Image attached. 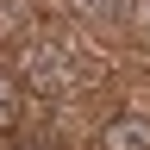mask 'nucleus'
Returning <instances> with one entry per match:
<instances>
[{
  "label": "nucleus",
  "instance_id": "nucleus-3",
  "mask_svg": "<svg viewBox=\"0 0 150 150\" xmlns=\"http://www.w3.org/2000/svg\"><path fill=\"white\" fill-rule=\"evenodd\" d=\"M69 13V25H125L131 0H56Z\"/></svg>",
  "mask_w": 150,
  "mask_h": 150
},
{
  "label": "nucleus",
  "instance_id": "nucleus-1",
  "mask_svg": "<svg viewBox=\"0 0 150 150\" xmlns=\"http://www.w3.org/2000/svg\"><path fill=\"white\" fill-rule=\"evenodd\" d=\"M13 69H19V88L38 94V100H50V106L81 100L94 88V56H88V44H81L75 25H38L13 50Z\"/></svg>",
  "mask_w": 150,
  "mask_h": 150
},
{
  "label": "nucleus",
  "instance_id": "nucleus-5",
  "mask_svg": "<svg viewBox=\"0 0 150 150\" xmlns=\"http://www.w3.org/2000/svg\"><path fill=\"white\" fill-rule=\"evenodd\" d=\"M19 119H25V88H19V69L0 56V138H13Z\"/></svg>",
  "mask_w": 150,
  "mask_h": 150
},
{
  "label": "nucleus",
  "instance_id": "nucleus-7",
  "mask_svg": "<svg viewBox=\"0 0 150 150\" xmlns=\"http://www.w3.org/2000/svg\"><path fill=\"white\" fill-rule=\"evenodd\" d=\"M0 150H44V144H31V138H19V131H13V138H0Z\"/></svg>",
  "mask_w": 150,
  "mask_h": 150
},
{
  "label": "nucleus",
  "instance_id": "nucleus-6",
  "mask_svg": "<svg viewBox=\"0 0 150 150\" xmlns=\"http://www.w3.org/2000/svg\"><path fill=\"white\" fill-rule=\"evenodd\" d=\"M125 38L150 50V0H131V13H125Z\"/></svg>",
  "mask_w": 150,
  "mask_h": 150
},
{
  "label": "nucleus",
  "instance_id": "nucleus-4",
  "mask_svg": "<svg viewBox=\"0 0 150 150\" xmlns=\"http://www.w3.org/2000/svg\"><path fill=\"white\" fill-rule=\"evenodd\" d=\"M44 25V19H38V0H0V44H25V38Z\"/></svg>",
  "mask_w": 150,
  "mask_h": 150
},
{
  "label": "nucleus",
  "instance_id": "nucleus-2",
  "mask_svg": "<svg viewBox=\"0 0 150 150\" xmlns=\"http://www.w3.org/2000/svg\"><path fill=\"white\" fill-rule=\"evenodd\" d=\"M100 150H150V112L119 106L100 119Z\"/></svg>",
  "mask_w": 150,
  "mask_h": 150
}]
</instances>
